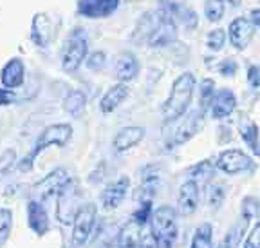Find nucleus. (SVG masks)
Returning a JSON list of instances; mask_svg holds the SVG:
<instances>
[{
    "label": "nucleus",
    "instance_id": "obj_1",
    "mask_svg": "<svg viewBox=\"0 0 260 248\" xmlns=\"http://www.w3.org/2000/svg\"><path fill=\"white\" fill-rule=\"evenodd\" d=\"M195 89V76L191 73H183L172 84L170 94L162 105V118L165 122H175L188 111Z\"/></svg>",
    "mask_w": 260,
    "mask_h": 248
},
{
    "label": "nucleus",
    "instance_id": "obj_2",
    "mask_svg": "<svg viewBox=\"0 0 260 248\" xmlns=\"http://www.w3.org/2000/svg\"><path fill=\"white\" fill-rule=\"evenodd\" d=\"M71 136H73V127L69 123H54V125H49L42 130V134L38 136L37 143H35V149L18 163V169L22 172H29L32 169V161L45 151L49 147H65L69 143Z\"/></svg>",
    "mask_w": 260,
    "mask_h": 248
},
{
    "label": "nucleus",
    "instance_id": "obj_3",
    "mask_svg": "<svg viewBox=\"0 0 260 248\" xmlns=\"http://www.w3.org/2000/svg\"><path fill=\"white\" fill-rule=\"evenodd\" d=\"M150 232L159 248H174L177 241V210L170 205H161L152 212Z\"/></svg>",
    "mask_w": 260,
    "mask_h": 248
},
{
    "label": "nucleus",
    "instance_id": "obj_4",
    "mask_svg": "<svg viewBox=\"0 0 260 248\" xmlns=\"http://www.w3.org/2000/svg\"><path fill=\"white\" fill-rule=\"evenodd\" d=\"M87 49H89V38H87L85 31L81 27H74L61 45L60 60L63 71L67 73L78 71V67L87 58Z\"/></svg>",
    "mask_w": 260,
    "mask_h": 248
},
{
    "label": "nucleus",
    "instance_id": "obj_5",
    "mask_svg": "<svg viewBox=\"0 0 260 248\" xmlns=\"http://www.w3.org/2000/svg\"><path fill=\"white\" fill-rule=\"evenodd\" d=\"M119 248H159L155 243L152 232L146 228V225H139L138 221L130 219L123 225L118 234Z\"/></svg>",
    "mask_w": 260,
    "mask_h": 248
},
{
    "label": "nucleus",
    "instance_id": "obj_6",
    "mask_svg": "<svg viewBox=\"0 0 260 248\" xmlns=\"http://www.w3.org/2000/svg\"><path fill=\"white\" fill-rule=\"evenodd\" d=\"M96 205L85 203L78 208L76 216L73 221V234H71V246L80 248L89 241L90 234L96 225Z\"/></svg>",
    "mask_w": 260,
    "mask_h": 248
},
{
    "label": "nucleus",
    "instance_id": "obj_7",
    "mask_svg": "<svg viewBox=\"0 0 260 248\" xmlns=\"http://www.w3.org/2000/svg\"><path fill=\"white\" fill-rule=\"evenodd\" d=\"M217 169L226 174H240V172H248L253 169V158L248 156L240 149H228L219 154L215 161Z\"/></svg>",
    "mask_w": 260,
    "mask_h": 248
},
{
    "label": "nucleus",
    "instance_id": "obj_8",
    "mask_svg": "<svg viewBox=\"0 0 260 248\" xmlns=\"http://www.w3.org/2000/svg\"><path fill=\"white\" fill-rule=\"evenodd\" d=\"M162 183L161 167L159 165H146L141 171V178H139V187L134 192V198L141 203V201H152L155 194H157L159 187Z\"/></svg>",
    "mask_w": 260,
    "mask_h": 248
},
{
    "label": "nucleus",
    "instance_id": "obj_9",
    "mask_svg": "<svg viewBox=\"0 0 260 248\" xmlns=\"http://www.w3.org/2000/svg\"><path fill=\"white\" fill-rule=\"evenodd\" d=\"M71 181H73V179H71V176L67 174L65 169H54L53 172H49L44 179L38 181L37 190L40 192V196L44 200H47L51 196H56L58 198V196L67 188V185H69Z\"/></svg>",
    "mask_w": 260,
    "mask_h": 248
},
{
    "label": "nucleus",
    "instance_id": "obj_10",
    "mask_svg": "<svg viewBox=\"0 0 260 248\" xmlns=\"http://www.w3.org/2000/svg\"><path fill=\"white\" fill-rule=\"evenodd\" d=\"M130 190V178L128 176H121L110 185H107L105 190L102 192V205L105 210H114L123 203Z\"/></svg>",
    "mask_w": 260,
    "mask_h": 248
},
{
    "label": "nucleus",
    "instance_id": "obj_11",
    "mask_svg": "<svg viewBox=\"0 0 260 248\" xmlns=\"http://www.w3.org/2000/svg\"><path fill=\"white\" fill-rule=\"evenodd\" d=\"M121 0H78V13L87 18H107L119 8Z\"/></svg>",
    "mask_w": 260,
    "mask_h": 248
},
{
    "label": "nucleus",
    "instance_id": "obj_12",
    "mask_svg": "<svg viewBox=\"0 0 260 248\" xmlns=\"http://www.w3.org/2000/svg\"><path fill=\"white\" fill-rule=\"evenodd\" d=\"M253 35H255V25L246 16H237L230 24V42L235 49L242 51L249 45Z\"/></svg>",
    "mask_w": 260,
    "mask_h": 248
},
{
    "label": "nucleus",
    "instance_id": "obj_13",
    "mask_svg": "<svg viewBox=\"0 0 260 248\" xmlns=\"http://www.w3.org/2000/svg\"><path fill=\"white\" fill-rule=\"evenodd\" d=\"M203 120H204V113L201 109L190 113V116L184 118V122L181 123V125L177 127V130L174 132L170 145H183L188 140L193 138L201 130V127H203Z\"/></svg>",
    "mask_w": 260,
    "mask_h": 248
},
{
    "label": "nucleus",
    "instance_id": "obj_14",
    "mask_svg": "<svg viewBox=\"0 0 260 248\" xmlns=\"http://www.w3.org/2000/svg\"><path fill=\"white\" fill-rule=\"evenodd\" d=\"M76 203H78V194H76V190H74L73 181H71V183L67 185V188L58 196L56 216H58V219H60V223H63V225L73 223L78 208H80V207H76Z\"/></svg>",
    "mask_w": 260,
    "mask_h": 248
},
{
    "label": "nucleus",
    "instance_id": "obj_15",
    "mask_svg": "<svg viewBox=\"0 0 260 248\" xmlns=\"http://www.w3.org/2000/svg\"><path fill=\"white\" fill-rule=\"evenodd\" d=\"M199 207V185L193 179H188L179 188L177 208L183 216H191Z\"/></svg>",
    "mask_w": 260,
    "mask_h": 248
},
{
    "label": "nucleus",
    "instance_id": "obj_16",
    "mask_svg": "<svg viewBox=\"0 0 260 248\" xmlns=\"http://www.w3.org/2000/svg\"><path fill=\"white\" fill-rule=\"evenodd\" d=\"M235 107H237V96L233 94V91L220 89L213 96L210 111H211V116L215 120H224L235 111Z\"/></svg>",
    "mask_w": 260,
    "mask_h": 248
},
{
    "label": "nucleus",
    "instance_id": "obj_17",
    "mask_svg": "<svg viewBox=\"0 0 260 248\" xmlns=\"http://www.w3.org/2000/svg\"><path fill=\"white\" fill-rule=\"evenodd\" d=\"M27 225L37 236H45L49 232V216L45 207L37 200L27 203Z\"/></svg>",
    "mask_w": 260,
    "mask_h": 248
},
{
    "label": "nucleus",
    "instance_id": "obj_18",
    "mask_svg": "<svg viewBox=\"0 0 260 248\" xmlns=\"http://www.w3.org/2000/svg\"><path fill=\"white\" fill-rule=\"evenodd\" d=\"M139 74V60L134 53L125 51L118 57L116 62V78L119 80V84H126V81L136 80V76Z\"/></svg>",
    "mask_w": 260,
    "mask_h": 248
},
{
    "label": "nucleus",
    "instance_id": "obj_19",
    "mask_svg": "<svg viewBox=\"0 0 260 248\" xmlns=\"http://www.w3.org/2000/svg\"><path fill=\"white\" fill-rule=\"evenodd\" d=\"M143 138H145V129L143 127H123V129L118 130V134L114 136V151H128V149L138 145Z\"/></svg>",
    "mask_w": 260,
    "mask_h": 248
},
{
    "label": "nucleus",
    "instance_id": "obj_20",
    "mask_svg": "<svg viewBox=\"0 0 260 248\" xmlns=\"http://www.w3.org/2000/svg\"><path fill=\"white\" fill-rule=\"evenodd\" d=\"M2 78V84H4L6 89H15V87H20L24 84L25 78V67L24 62L20 58H13L8 64L4 65V69L0 73Z\"/></svg>",
    "mask_w": 260,
    "mask_h": 248
},
{
    "label": "nucleus",
    "instance_id": "obj_21",
    "mask_svg": "<svg viewBox=\"0 0 260 248\" xmlns=\"http://www.w3.org/2000/svg\"><path fill=\"white\" fill-rule=\"evenodd\" d=\"M31 40L38 47H45L51 40V22H49L47 15L44 13H37L32 18L31 24Z\"/></svg>",
    "mask_w": 260,
    "mask_h": 248
},
{
    "label": "nucleus",
    "instance_id": "obj_22",
    "mask_svg": "<svg viewBox=\"0 0 260 248\" xmlns=\"http://www.w3.org/2000/svg\"><path fill=\"white\" fill-rule=\"evenodd\" d=\"M126 96H128V87H126V84H116V86L110 87V89L103 94V98L100 100V109L105 114L112 113V111H116L121 105Z\"/></svg>",
    "mask_w": 260,
    "mask_h": 248
},
{
    "label": "nucleus",
    "instance_id": "obj_23",
    "mask_svg": "<svg viewBox=\"0 0 260 248\" xmlns=\"http://www.w3.org/2000/svg\"><path fill=\"white\" fill-rule=\"evenodd\" d=\"M85 103H87L85 93L74 89L63 98V111L67 114H71L73 118H80L81 114H83V111H85Z\"/></svg>",
    "mask_w": 260,
    "mask_h": 248
},
{
    "label": "nucleus",
    "instance_id": "obj_24",
    "mask_svg": "<svg viewBox=\"0 0 260 248\" xmlns=\"http://www.w3.org/2000/svg\"><path fill=\"white\" fill-rule=\"evenodd\" d=\"M248 225H249V221H246L244 217L237 219L235 223L230 227V230L226 232V236H224L222 248H237L239 246L244 239V234H246V230H248Z\"/></svg>",
    "mask_w": 260,
    "mask_h": 248
},
{
    "label": "nucleus",
    "instance_id": "obj_25",
    "mask_svg": "<svg viewBox=\"0 0 260 248\" xmlns=\"http://www.w3.org/2000/svg\"><path fill=\"white\" fill-rule=\"evenodd\" d=\"M190 248H213V227L210 223H203L197 227L191 237Z\"/></svg>",
    "mask_w": 260,
    "mask_h": 248
},
{
    "label": "nucleus",
    "instance_id": "obj_26",
    "mask_svg": "<svg viewBox=\"0 0 260 248\" xmlns=\"http://www.w3.org/2000/svg\"><path fill=\"white\" fill-rule=\"evenodd\" d=\"M215 81L211 80V78H206V80L201 81V107L199 109L203 111V113H206L208 109H210L211 102H213V96H215Z\"/></svg>",
    "mask_w": 260,
    "mask_h": 248
},
{
    "label": "nucleus",
    "instance_id": "obj_27",
    "mask_svg": "<svg viewBox=\"0 0 260 248\" xmlns=\"http://www.w3.org/2000/svg\"><path fill=\"white\" fill-rule=\"evenodd\" d=\"M215 169H217L215 161L204 159V161L197 163V165H193V167L190 169V179H193V181H197V179H206L215 172Z\"/></svg>",
    "mask_w": 260,
    "mask_h": 248
},
{
    "label": "nucleus",
    "instance_id": "obj_28",
    "mask_svg": "<svg viewBox=\"0 0 260 248\" xmlns=\"http://www.w3.org/2000/svg\"><path fill=\"white\" fill-rule=\"evenodd\" d=\"M242 140L246 142V145H248L255 154H260L258 127H256V123H248L246 127H242Z\"/></svg>",
    "mask_w": 260,
    "mask_h": 248
},
{
    "label": "nucleus",
    "instance_id": "obj_29",
    "mask_svg": "<svg viewBox=\"0 0 260 248\" xmlns=\"http://www.w3.org/2000/svg\"><path fill=\"white\" fill-rule=\"evenodd\" d=\"M260 214V200L255 198V196H248V198H244L242 200V216L246 221L249 219H255L258 217Z\"/></svg>",
    "mask_w": 260,
    "mask_h": 248
},
{
    "label": "nucleus",
    "instance_id": "obj_30",
    "mask_svg": "<svg viewBox=\"0 0 260 248\" xmlns=\"http://www.w3.org/2000/svg\"><path fill=\"white\" fill-rule=\"evenodd\" d=\"M204 16L210 22H217L224 16V0H206L204 4Z\"/></svg>",
    "mask_w": 260,
    "mask_h": 248
},
{
    "label": "nucleus",
    "instance_id": "obj_31",
    "mask_svg": "<svg viewBox=\"0 0 260 248\" xmlns=\"http://www.w3.org/2000/svg\"><path fill=\"white\" fill-rule=\"evenodd\" d=\"M13 227V214L8 208H0V246L8 241Z\"/></svg>",
    "mask_w": 260,
    "mask_h": 248
},
{
    "label": "nucleus",
    "instance_id": "obj_32",
    "mask_svg": "<svg viewBox=\"0 0 260 248\" xmlns=\"http://www.w3.org/2000/svg\"><path fill=\"white\" fill-rule=\"evenodd\" d=\"M177 18L183 22L184 27H188V29H195L197 27V22H199L197 13H195L193 9L188 8V6H181V4H177Z\"/></svg>",
    "mask_w": 260,
    "mask_h": 248
},
{
    "label": "nucleus",
    "instance_id": "obj_33",
    "mask_svg": "<svg viewBox=\"0 0 260 248\" xmlns=\"http://www.w3.org/2000/svg\"><path fill=\"white\" fill-rule=\"evenodd\" d=\"M224 198H226V190H224L222 185H211L208 188V203L213 210L220 208V205L224 203Z\"/></svg>",
    "mask_w": 260,
    "mask_h": 248
},
{
    "label": "nucleus",
    "instance_id": "obj_34",
    "mask_svg": "<svg viewBox=\"0 0 260 248\" xmlns=\"http://www.w3.org/2000/svg\"><path fill=\"white\" fill-rule=\"evenodd\" d=\"M152 201H141L139 203V208L134 212V216H132V219L138 221L139 225H146L148 221H150L152 217Z\"/></svg>",
    "mask_w": 260,
    "mask_h": 248
},
{
    "label": "nucleus",
    "instance_id": "obj_35",
    "mask_svg": "<svg viewBox=\"0 0 260 248\" xmlns=\"http://www.w3.org/2000/svg\"><path fill=\"white\" fill-rule=\"evenodd\" d=\"M224 42H226V33H224V29H213V31H210V35H208L206 44L211 51H220Z\"/></svg>",
    "mask_w": 260,
    "mask_h": 248
},
{
    "label": "nucleus",
    "instance_id": "obj_36",
    "mask_svg": "<svg viewBox=\"0 0 260 248\" xmlns=\"http://www.w3.org/2000/svg\"><path fill=\"white\" fill-rule=\"evenodd\" d=\"M85 64L90 71H102L107 64V54L103 51H94V53H90L87 57Z\"/></svg>",
    "mask_w": 260,
    "mask_h": 248
},
{
    "label": "nucleus",
    "instance_id": "obj_37",
    "mask_svg": "<svg viewBox=\"0 0 260 248\" xmlns=\"http://www.w3.org/2000/svg\"><path fill=\"white\" fill-rule=\"evenodd\" d=\"M15 161H16V152L13 151V149H6V151L0 154V174L8 172L9 169L15 165Z\"/></svg>",
    "mask_w": 260,
    "mask_h": 248
},
{
    "label": "nucleus",
    "instance_id": "obj_38",
    "mask_svg": "<svg viewBox=\"0 0 260 248\" xmlns=\"http://www.w3.org/2000/svg\"><path fill=\"white\" fill-rule=\"evenodd\" d=\"M244 248H260V221L253 227V230L246 237Z\"/></svg>",
    "mask_w": 260,
    "mask_h": 248
},
{
    "label": "nucleus",
    "instance_id": "obj_39",
    "mask_svg": "<svg viewBox=\"0 0 260 248\" xmlns=\"http://www.w3.org/2000/svg\"><path fill=\"white\" fill-rule=\"evenodd\" d=\"M217 69H219V73L222 76H233L237 73V62L232 60V58H226V60L220 62Z\"/></svg>",
    "mask_w": 260,
    "mask_h": 248
},
{
    "label": "nucleus",
    "instance_id": "obj_40",
    "mask_svg": "<svg viewBox=\"0 0 260 248\" xmlns=\"http://www.w3.org/2000/svg\"><path fill=\"white\" fill-rule=\"evenodd\" d=\"M248 84L253 89L260 87V65H251L248 69Z\"/></svg>",
    "mask_w": 260,
    "mask_h": 248
},
{
    "label": "nucleus",
    "instance_id": "obj_41",
    "mask_svg": "<svg viewBox=\"0 0 260 248\" xmlns=\"http://www.w3.org/2000/svg\"><path fill=\"white\" fill-rule=\"evenodd\" d=\"M15 100V93L11 89H0V105H8Z\"/></svg>",
    "mask_w": 260,
    "mask_h": 248
},
{
    "label": "nucleus",
    "instance_id": "obj_42",
    "mask_svg": "<svg viewBox=\"0 0 260 248\" xmlns=\"http://www.w3.org/2000/svg\"><path fill=\"white\" fill-rule=\"evenodd\" d=\"M251 24L255 27H260V9H253L251 11Z\"/></svg>",
    "mask_w": 260,
    "mask_h": 248
}]
</instances>
